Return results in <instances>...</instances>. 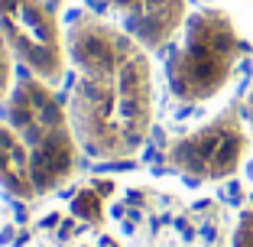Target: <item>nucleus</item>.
I'll return each mask as SVG.
<instances>
[{"label":"nucleus","mask_w":253,"mask_h":247,"mask_svg":"<svg viewBox=\"0 0 253 247\" xmlns=\"http://www.w3.org/2000/svg\"><path fill=\"white\" fill-rule=\"evenodd\" d=\"M217 205L172 192L84 179L36 218L16 247H221Z\"/></svg>","instance_id":"f257e3e1"},{"label":"nucleus","mask_w":253,"mask_h":247,"mask_svg":"<svg viewBox=\"0 0 253 247\" xmlns=\"http://www.w3.org/2000/svg\"><path fill=\"white\" fill-rule=\"evenodd\" d=\"M68 95L78 147L91 159L120 163L143 150L153 130V68L146 49L114 23L78 13L68 23Z\"/></svg>","instance_id":"f03ea898"},{"label":"nucleus","mask_w":253,"mask_h":247,"mask_svg":"<svg viewBox=\"0 0 253 247\" xmlns=\"http://www.w3.org/2000/svg\"><path fill=\"white\" fill-rule=\"evenodd\" d=\"M78 169V137L68 107L36 75L16 78L0 111V189L42 202L65 189Z\"/></svg>","instance_id":"7ed1b4c3"},{"label":"nucleus","mask_w":253,"mask_h":247,"mask_svg":"<svg viewBox=\"0 0 253 247\" xmlns=\"http://www.w3.org/2000/svg\"><path fill=\"white\" fill-rule=\"evenodd\" d=\"M250 46L244 43L234 20L224 10L205 7L192 13L179 46L169 52V62H166V82L172 98L182 104H201L214 98L234 78Z\"/></svg>","instance_id":"20e7f679"},{"label":"nucleus","mask_w":253,"mask_h":247,"mask_svg":"<svg viewBox=\"0 0 253 247\" xmlns=\"http://www.w3.org/2000/svg\"><path fill=\"white\" fill-rule=\"evenodd\" d=\"M244 114L247 111L240 104H231L208 124L195 127L192 134L166 143V150L159 153V166L188 182H221L234 176L250 143Z\"/></svg>","instance_id":"39448f33"},{"label":"nucleus","mask_w":253,"mask_h":247,"mask_svg":"<svg viewBox=\"0 0 253 247\" xmlns=\"http://www.w3.org/2000/svg\"><path fill=\"white\" fill-rule=\"evenodd\" d=\"M0 33L30 75L55 85L65 75V39L52 0H0Z\"/></svg>","instance_id":"423d86ee"},{"label":"nucleus","mask_w":253,"mask_h":247,"mask_svg":"<svg viewBox=\"0 0 253 247\" xmlns=\"http://www.w3.org/2000/svg\"><path fill=\"white\" fill-rule=\"evenodd\" d=\"M107 7L146 52H163L188 23V0H107Z\"/></svg>","instance_id":"0eeeda50"},{"label":"nucleus","mask_w":253,"mask_h":247,"mask_svg":"<svg viewBox=\"0 0 253 247\" xmlns=\"http://www.w3.org/2000/svg\"><path fill=\"white\" fill-rule=\"evenodd\" d=\"M13 85H16V75H13V52H10L7 39H3V33H0V104L10 98Z\"/></svg>","instance_id":"6e6552de"},{"label":"nucleus","mask_w":253,"mask_h":247,"mask_svg":"<svg viewBox=\"0 0 253 247\" xmlns=\"http://www.w3.org/2000/svg\"><path fill=\"white\" fill-rule=\"evenodd\" d=\"M234 247H253V211H244L234 231Z\"/></svg>","instance_id":"1a4fd4ad"},{"label":"nucleus","mask_w":253,"mask_h":247,"mask_svg":"<svg viewBox=\"0 0 253 247\" xmlns=\"http://www.w3.org/2000/svg\"><path fill=\"white\" fill-rule=\"evenodd\" d=\"M244 111H247V124H250V127H253V78H250V91H247Z\"/></svg>","instance_id":"9d476101"},{"label":"nucleus","mask_w":253,"mask_h":247,"mask_svg":"<svg viewBox=\"0 0 253 247\" xmlns=\"http://www.w3.org/2000/svg\"><path fill=\"white\" fill-rule=\"evenodd\" d=\"M52 3H62V0H52Z\"/></svg>","instance_id":"9b49d317"}]
</instances>
